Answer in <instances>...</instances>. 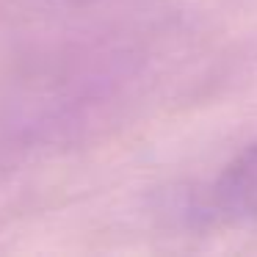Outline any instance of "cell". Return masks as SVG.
I'll use <instances>...</instances> for the list:
<instances>
[{
  "instance_id": "6da1fadb",
  "label": "cell",
  "mask_w": 257,
  "mask_h": 257,
  "mask_svg": "<svg viewBox=\"0 0 257 257\" xmlns=\"http://www.w3.org/2000/svg\"><path fill=\"white\" fill-rule=\"evenodd\" d=\"M205 210L224 224L257 221V141L229 161L210 183Z\"/></svg>"
}]
</instances>
